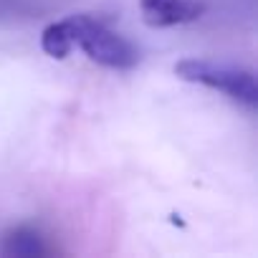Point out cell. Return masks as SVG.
Returning a JSON list of instances; mask_svg holds the SVG:
<instances>
[{
  "label": "cell",
  "instance_id": "6da1fadb",
  "mask_svg": "<svg viewBox=\"0 0 258 258\" xmlns=\"http://www.w3.org/2000/svg\"><path fill=\"white\" fill-rule=\"evenodd\" d=\"M66 21L71 28L74 48H81L94 63L116 71H129L140 63V51L124 36L111 31L101 18L81 13V16H69Z\"/></svg>",
  "mask_w": 258,
  "mask_h": 258
},
{
  "label": "cell",
  "instance_id": "7a4b0ae2",
  "mask_svg": "<svg viewBox=\"0 0 258 258\" xmlns=\"http://www.w3.org/2000/svg\"><path fill=\"white\" fill-rule=\"evenodd\" d=\"M175 76L182 81H190V84H200V86L223 91L233 101H238L248 109L258 106L255 76L248 69L215 63V61H205V58H182L175 63Z\"/></svg>",
  "mask_w": 258,
  "mask_h": 258
},
{
  "label": "cell",
  "instance_id": "3957f363",
  "mask_svg": "<svg viewBox=\"0 0 258 258\" xmlns=\"http://www.w3.org/2000/svg\"><path fill=\"white\" fill-rule=\"evenodd\" d=\"M140 11L147 26L172 28L198 21L205 13V3L200 0H140Z\"/></svg>",
  "mask_w": 258,
  "mask_h": 258
},
{
  "label": "cell",
  "instance_id": "277c9868",
  "mask_svg": "<svg viewBox=\"0 0 258 258\" xmlns=\"http://www.w3.org/2000/svg\"><path fill=\"white\" fill-rule=\"evenodd\" d=\"M6 255H18V258H36V255H46L48 245L43 240V235L38 230H33L31 225H18L11 228L3 235V245H0Z\"/></svg>",
  "mask_w": 258,
  "mask_h": 258
},
{
  "label": "cell",
  "instance_id": "5b68a950",
  "mask_svg": "<svg viewBox=\"0 0 258 258\" xmlns=\"http://www.w3.org/2000/svg\"><path fill=\"white\" fill-rule=\"evenodd\" d=\"M41 48L46 56L56 58V61H63L71 51H74V41H71V28H69V21H56L51 26L43 28L41 33Z\"/></svg>",
  "mask_w": 258,
  "mask_h": 258
}]
</instances>
